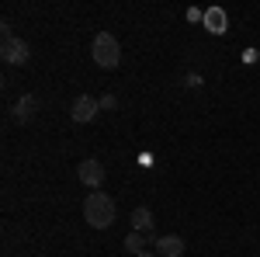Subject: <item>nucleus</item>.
Returning <instances> with one entry per match:
<instances>
[{"label":"nucleus","mask_w":260,"mask_h":257,"mask_svg":"<svg viewBox=\"0 0 260 257\" xmlns=\"http://www.w3.org/2000/svg\"><path fill=\"white\" fill-rule=\"evenodd\" d=\"M156 250H160V257H180L187 247H184V240H180V237H174V233H170V237H160V240H156Z\"/></svg>","instance_id":"8"},{"label":"nucleus","mask_w":260,"mask_h":257,"mask_svg":"<svg viewBox=\"0 0 260 257\" xmlns=\"http://www.w3.org/2000/svg\"><path fill=\"white\" fill-rule=\"evenodd\" d=\"M136 257H160V254H149V250H142V254H136Z\"/></svg>","instance_id":"11"},{"label":"nucleus","mask_w":260,"mask_h":257,"mask_svg":"<svg viewBox=\"0 0 260 257\" xmlns=\"http://www.w3.org/2000/svg\"><path fill=\"white\" fill-rule=\"evenodd\" d=\"M77 181L87 184V188H101L104 184V163L101 160H83L77 167Z\"/></svg>","instance_id":"4"},{"label":"nucleus","mask_w":260,"mask_h":257,"mask_svg":"<svg viewBox=\"0 0 260 257\" xmlns=\"http://www.w3.org/2000/svg\"><path fill=\"white\" fill-rule=\"evenodd\" d=\"M115 216H118V209H115L111 195H104V191L87 195V202H83V219H87L94 230H108V226L115 222Z\"/></svg>","instance_id":"1"},{"label":"nucleus","mask_w":260,"mask_h":257,"mask_svg":"<svg viewBox=\"0 0 260 257\" xmlns=\"http://www.w3.org/2000/svg\"><path fill=\"white\" fill-rule=\"evenodd\" d=\"M98 111H101V101L90 98V94H80V98L73 101V111L70 115H73V122H90Z\"/></svg>","instance_id":"5"},{"label":"nucleus","mask_w":260,"mask_h":257,"mask_svg":"<svg viewBox=\"0 0 260 257\" xmlns=\"http://www.w3.org/2000/svg\"><path fill=\"white\" fill-rule=\"evenodd\" d=\"M201 21H205V28H208L212 35H225V28H229V21H225V11H222V7H208Z\"/></svg>","instance_id":"6"},{"label":"nucleus","mask_w":260,"mask_h":257,"mask_svg":"<svg viewBox=\"0 0 260 257\" xmlns=\"http://www.w3.org/2000/svg\"><path fill=\"white\" fill-rule=\"evenodd\" d=\"M35 111H39V98H35V94H24V98L14 104V119H18L21 125L35 119Z\"/></svg>","instance_id":"7"},{"label":"nucleus","mask_w":260,"mask_h":257,"mask_svg":"<svg viewBox=\"0 0 260 257\" xmlns=\"http://www.w3.org/2000/svg\"><path fill=\"white\" fill-rule=\"evenodd\" d=\"M90 56H94V63L98 66H104V70H115L121 60V45L115 35H108V32H101L98 39H94V49H90Z\"/></svg>","instance_id":"2"},{"label":"nucleus","mask_w":260,"mask_h":257,"mask_svg":"<svg viewBox=\"0 0 260 257\" xmlns=\"http://www.w3.org/2000/svg\"><path fill=\"white\" fill-rule=\"evenodd\" d=\"M115 104H118L115 94H104V98H101V108H115Z\"/></svg>","instance_id":"10"},{"label":"nucleus","mask_w":260,"mask_h":257,"mask_svg":"<svg viewBox=\"0 0 260 257\" xmlns=\"http://www.w3.org/2000/svg\"><path fill=\"white\" fill-rule=\"evenodd\" d=\"M132 230H139V233H153V212L139 205L136 212H132Z\"/></svg>","instance_id":"9"},{"label":"nucleus","mask_w":260,"mask_h":257,"mask_svg":"<svg viewBox=\"0 0 260 257\" xmlns=\"http://www.w3.org/2000/svg\"><path fill=\"white\" fill-rule=\"evenodd\" d=\"M0 56H4V63H11V66H24V63H28V42L18 39L7 24H4V45H0Z\"/></svg>","instance_id":"3"}]
</instances>
